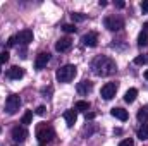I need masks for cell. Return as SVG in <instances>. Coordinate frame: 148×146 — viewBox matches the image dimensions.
Instances as JSON below:
<instances>
[{"label":"cell","mask_w":148,"mask_h":146,"mask_svg":"<svg viewBox=\"0 0 148 146\" xmlns=\"http://www.w3.org/2000/svg\"><path fill=\"white\" fill-rule=\"evenodd\" d=\"M147 62H148V57H143V55H140V57H136V59H134V64H138V65L147 64Z\"/></svg>","instance_id":"cb8c5ba5"},{"label":"cell","mask_w":148,"mask_h":146,"mask_svg":"<svg viewBox=\"0 0 148 146\" xmlns=\"http://www.w3.org/2000/svg\"><path fill=\"white\" fill-rule=\"evenodd\" d=\"M48 60H50V53H48V52H41V53H38L36 60H35V67H36V69H43V67L48 64Z\"/></svg>","instance_id":"30bf717a"},{"label":"cell","mask_w":148,"mask_h":146,"mask_svg":"<svg viewBox=\"0 0 148 146\" xmlns=\"http://www.w3.org/2000/svg\"><path fill=\"white\" fill-rule=\"evenodd\" d=\"M112 117L119 119V120H127V112L124 108H112Z\"/></svg>","instance_id":"2e32d148"},{"label":"cell","mask_w":148,"mask_h":146,"mask_svg":"<svg viewBox=\"0 0 148 146\" xmlns=\"http://www.w3.org/2000/svg\"><path fill=\"white\" fill-rule=\"evenodd\" d=\"M145 79H148V71H147V72H145Z\"/></svg>","instance_id":"d6a6232c"},{"label":"cell","mask_w":148,"mask_h":146,"mask_svg":"<svg viewBox=\"0 0 148 146\" xmlns=\"http://www.w3.org/2000/svg\"><path fill=\"white\" fill-rule=\"evenodd\" d=\"M136 96H138V89H136V88H129V89L126 91V95H124V102H126V103H133V102L136 100Z\"/></svg>","instance_id":"9a60e30c"},{"label":"cell","mask_w":148,"mask_h":146,"mask_svg":"<svg viewBox=\"0 0 148 146\" xmlns=\"http://www.w3.org/2000/svg\"><path fill=\"white\" fill-rule=\"evenodd\" d=\"M16 146H17V145H16Z\"/></svg>","instance_id":"836d02e7"},{"label":"cell","mask_w":148,"mask_h":146,"mask_svg":"<svg viewBox=\"0 0 148 146\" xmlns=\"http://www.w3.org/2000/svg\"><path fill=\"white\" fill-rule=\"evenodd\" d=\"M62 29H64L66 33H74V31H76V26H74V24H64Z\"/></svg>","instance_id":"d4e9b609"},{"label":"cell","mask_w":148,"mask_h":146,"mask_svg":"<svg viewBox=\"0 0 148 146\" xmlns=\"http://www.w3.org/2000/svg\"><path fill=\"white\" fill-rule=\"evenodd\" d=\"M71 46H73V41H71V38H60L57 43H55V50L57 52H69L71 50Z\"/></svg>","instance_id":"ba28073f"},{"label":"cell","mask_w":148,"mask_h":146,"mask_svg":"<svg viewBox=\"0 0 148 146\" xmlns=\"http://www.w3.org/2000/svg\"><path fill=\"white\" fill-rule=\"evenodd\" d=\"M138 120L140 122H148V107H141V108L138 110Z\"/></svg>","instance_id":"e0dca14e"},{"label":"cell","mask_w":148,"mask_h":146,"mask_svg":"<svg viewBox=\"0 0 148 146\" xmlns=\"http://www.w3.org/2000/svg\"><path fill=\"white\" fill-rule=\"evenodd\" d=\"M36 113H38V115H45V107H43V105H41V107H38Z\"/></svg>","instance_id":"f1b7e54d"},{"label":"cell","mask_w":148,"mask_h":146,"mask_svg":"<svg viewBox=\"0 0 148 146\" xmlns=\"http://www.w3.org/2000/svg\"><path fill=\"white\" fill-rule=\"evenodd\" d=\"M10 134H12V139H14L16 143H23V141L28 138V131H26V127H19V126L14 127Z\"/></svg>","instance_id":"52a82bcc"},{"label":"cell","mask_w":148,"mask_h":146,"mask_svg":"<svg viewBox=\"0 0 148 146\" xmlns=\"http://www.w3.org/2000/svg\"><path fill=\"white\" fill-rule=\"evenodd\" d=\"M16 40H17L21 45H29V43L33 41V31H31V29H24V31H21V33L16 36Z\"/></svg>","instance_id":"9c48e42d"},{"label":"cell","mask_w":148,"mask_h":146,"mask_svg":"<svg viewBox=\"0 0 148 146\" xmlns=\"http://www.w3.org/2000/svg\"><path fill=\"white\" fill-rule=\"evenodd\" d=\"M74 108H76V112H77V110H79V112H86V110H90V103L84 102V100H79V102H76Z\"/></svg>","instance_id":"ac0fdd59"},{"label":"cell","mask_w":148,"mask_h":146,"mask_svg":"<svg viewBox=\"0 0 148 146\" xmlns=\"http://www.w3.org/2000/svg\"><path fill=\"white\" fill-rule=\"evenodd\" d=\"M143 31H145V33H148V23H145V24H143Z\"/></svg>","instance_id":"1f68e13d"},{"label":"cell","mask_w":148,"mask_h":146,"mask_svg":"<svg viewBox=\"0 0 148 146\" xmlns=\"http://www.w3.org/2000/svg\"><path fill=\"white\" fill-rule=\"evenodd\" d=\"M5 62H9V52H2L0 53V65H3Z\"/></svg>","instance_id":"603a6c76"},{"label":"cell","mask_w":148,"mask_h":146,"mask_svg":"<svg viewBox=\"0 0 148 146\" xmlns=\"http://www.w3.org/2000/svg\"><path fill=\"white\" fill-rule=\"evenodd\" d=\"M21 107V98L17 96V95H10V96H7V100H5V112L9 113V115H14L17 110Z\"/></svg>","instance_id":"277c9868"},{"label":"cell","mask_w":148,"mask_h":146,"mask_svg":"<svg viewBox=\"0 0 148 146\" xmlns=\"http://www.w3.org/2000/svg\"><path fill=\"white\" fill-rule=\"evenodd\" d=\"M93 89V83H90V81H81L79 84H77V93L79 95H88L90 91Z\"/></svg>","instance_id":"7c38bea8"},{"label":"cell","mask_w":148,"mask_h":146,"mask_svg":"<svg viewBox=\"0 0 148 146\" xmlns=\"http://www.w3.org/2000/svg\"><path fill=\"white\" fill-rule=\"evenodd\" d=\"M86 46H97V43H98V35L95 33V31H91V33H86L83 40H81Z\"/></svg>","instance_id":"8fae6325"},{"label":"cell","mask_w":148,"mask_h":146,"mask_svg":"<svg viewBox=\"0 0 148 146\" xmlns=\"http://www.w3.org/2000/svg\"><path fill=\"white\" fill-rule=\"evenodd\" d=\"M71 17H73L74 23H81V21H84V19H86V16H83V14H77V12H76V14H71Z\"/></svg>","instance_id":"7402d4cb"},{"label":"cell","mask_w":148,"mask_h":146,"mask_svg":"<svg viewBox=\"0 0 148 146\" xmlns=\"http://www.w3.org/2000/svg\"><path fill=\"white\" fill-rule=\"evenodd\" d=\"M16 41H17V40H16V36H10V38H9V43H7V45H9V46H14V45H16Z\"/></svg>","instance_id":"4316f807"},{"label":"cell","mask_w":148,"mask_h":146,"mask_svg":"<svg viewBox=\"0 0 148 146\" xmlns=\"http://www.w3.org/2000/svg\"><path fill=\"white\" fill-rule=\"evenodd\" d=\"M7 76H9L10 79H21V77L24 76V69H23V67H17V65H14V67H10V69H9Z\"/></svg>","instance_id":"5bb4252c"},{"label":"cell","mask_w":148,"mask_h":146,"mask_svg":"<svg viewBox=\"0 0 148 146\" xmlns=\"http://www.w3.org/2000/svg\"><path fill=\"white\" fill-rule=\"evenodd\" d=\"M138 138H140L141 141L148 139V124H143V126L138 129Z\"/></svg>","instance_id":"d6986e66"},{"label":"cell","mask_w":148,"mask_h":146,"mask_svg":"<svg viewBox=\"0 0 148 146\" xmlns=\"http://www.w3.org/2000/svg\"><path fill=\"white\" fill-rule=\"evenodd\" d=\"M138 45H140V46H148V33H145V31L140 33V36H138Z\"/></svg>","instance_id":"ffe728a7"},{"label":"cell","mask_w":148,"mask_h":146,"mask_svg":"<svg viewBox=\"0 0 148 146\" xmlns=\"http://www.w3.org/2000/svg\"><path fill=\"white\" fill-rule=\"evenodd\" d=\"M64 119H66V124H67L69 127H73L74 124H76V120H77V112H76V110H67V112L64 113Z\"/></svg>","instance_id":"4fadbf2b"},{"label":"cell","mask_w":148,"mask_h":146,"mask_svg":"<svg viewBox=\"0 0 148 146\" xmlns=\"http://www.w3.org/2000/svg\"><path fill=\"white\" fill-rule=\"evenodd\" d=\"M31 120H33V112H31V110L24 112V115H23V124L28 126V124H31Z\"/></svg>","instance_id":"44dd1931"},{"label":"cell","mask_w":148,"mask_h":146,"mask_svg":"<svg viewBox=\"0 0 148 146\" xmlns=\"http://www.w3.org/2000/svg\"><path fill=\"white\" fill-rule=\"evenodd\" d=\"M91 69H93V72L97 74V76L105 77V76H112V74H115L117 65H115V62H114L112 59L105 57V55H100V57H97V59L93 60Z\"/></svg>","instance_id":"6da1fadb"},{"label":"cell","mask_w":148,"mask_h":146,"mask_svg":"<svg viewBox=\"0 0 148 146\" xmlns=\"http://www.w3.org/2000/svg\"><path fill=\"white\" fill-rule=\"evenodd\" d=\"M86 119H95V113H86Z\"/></svg>","instance_id":"4dcf8cb0"},{"label":"cell","mask_w":148,"mask_h":146,"mask_svg":"<svg viewBox=\"0 0 148 146\" xmlns=\"http://www.w3.org/2000/svg\"><path fill=\"white\" fill-rule=\"evenodd\" d=\"M115 93H117V84H115V83H107V84H103V86H102V91H100V95H102L103 100H112V98L115 96Z\"/></svg>","instance_id":"8992f818"},{"label":"cell","mask_w":148,"mask_h":146,"mask_svg":"<svg viewBox=\"0 0 148 146\" xmlns=\"http://www.w3.org/2000/svg\"><path fill=\"white\" fill-rule=\"evenodd\" d=\"M115 7L122 9V7H124V2H122V0H117V2H115Z\"/></svg>","instance_id":"f546056e"},{"label":"cell","mask_w":148,"mask_h":146,"mask_svg":"<svg viewBox=\"0 0 148 146\" xmlns=\"http://www.w3.org/2000/svg\"><path fill=\"white\" fill-rule=\"evenodd\" d=\"M119 146H134V141L129 138V139H124V141H121V143H119Z\"/></svg>","instance_id":"484cf974"},{"label":"cell","mask_w":148,"mask_h":146,"mask_svg":"<svg viewBox=\"0 0 148 146\" xmlns=\"http://www.w3.org/2000/svg\"><path fill=\"white\" fill-rule=\"evenodd\" d=\"M36 138H38V141H40L41 145L50 143V141L55 138V131H53L52 126H48V124H41V126H38V129H36Z\"/></svg>","instance_id":"3957f363"},{"label":"cell","mask_w":148,"mask_h":146,"mask_svg":"<svg viewBox=\"0 0 148 146\" xmlns=\"http://www.w3.org/2000/svg\"><path fill=\"white\" fill-rule=\"evenodd\" d=\"M141 10H143V12H148V0H145V2L141 3Z\"/></svg>","instance_id":"83f0119b"},{"label":"cell","mask_w":148,"mask_h":146,"mask_svg":"<svg viewBox=\"0 0 148 146\" xmlns=\"http://www.w3.org/2000/svg\"><path fill=\"white\" fill-rule=\"evenodd\" d=\"M103 24H105V28H107L109 31H119V29L124 28V21H122L121 17H115V16H109V17H105Z\"/></svg>","instance_id":"5b68a950"},{"label":"cell","mask_w":148,"mask_h":146,"mask_svg":"<svg viewBox=\"0 0 148 146\" xmlns=\"http://www.w3.org/2000/svg\"><path fill=\"white\" fill-rule=\"evenodd\" d=\"M76 65L73 64H66V65H62L60 69H57V74H55V77H57V81L59 83H71L74 77H76Z\"/></svg>","instance_id":"7a4b0ae2"}]
</instances>
